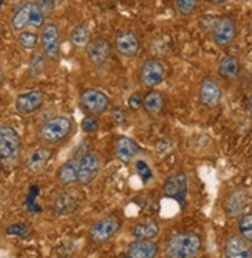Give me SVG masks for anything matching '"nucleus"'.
<instances>
[{"label":"nucleus","mask_w":252,"mask_h":258,"mask_svg":"<svg viewBox=\"0 0 252 258\" xmlns=\"http://www.w3.org/2000/svg\"><path fill=\"white\" fill-rule=\"evenodd\" d=\"M121 229V221L118 217H105L99 221H96L93 226L90 227V240L96 243V244H102L107 243L108 240H111Z\"/></svg>","instance_id":"nucleus-7"},{"label":"nucleus","mask_w":252,"mask_h":258,"mask_svg":"<svg viewBox=\"0 0 252 258\" xmlns=\"http://www.w3.org/2000/svg\"><path fill=\"white\" fill-rule=\"evenodd\" d=\"M247 110H249V113L252 114V95L249 96V101H247Z\"/></svg>","instance_id":"nucleus-38"},{"label":"nucleus","mask_w":252,"mask_h":258,"mask_svg":"<svg viewBox=\"0 0 252 258\" xmlns=\"http://www.w3.org/2000/svg\"><path fill=\"white\" fill-rule=\"evenodd\" d=\"M87 59L91 65L95 67H102L105 65L113 53V45L108 39L105 37H96L93 39L88 46H87Z\"/></svg>","instance_id":"nucleus-10"},{"label":"nucleus","mask_w":252,"mask_h":258,"mask_svg":"<svg viewBox=\"0 0 252 258\" xmlns=\"http://www.w3.org/2000/svg\"><path fill=\"white\" fill-rule=\"evenodd\" d=\"M135 169H136V173L140 175V178H141L143 181L152 179L153 173H152V169L149 167V164H147L146 161H143V159L136 161V162H135Z\"/></svg>","instance_id":"nucleus-32"},{"label":"nucleus","mask_w":252,"mask_h":258,"mask_svg":"<svg viewBox=\"0 0 252 258\" xmlns=\"http://www.w3.org/2000/svg\"><path fill=\"white\" fill-rule=\"evenodd\" d=\"M47 60L48 57L45 56L42 51L39 53H34L31 57H30V63H28V70H30V75L31 76H39L45 72V68H47Z\"/></svg>","instance_id":"nucleus-27"},{"label":"nucleus","mask_w":252,"mask_h":258,"mask_svg":"<svg viewBox=\"0 0 252 258\" xmlns=\"http://www.w3.org/2000/svg\"><path fill=\"white\" fill-rule=\"evenodd\" d=\"M81 107L91 116H99L110 110L111 101L104 91L98 88H85L81 93Z\"/></svg>","instance_id":"nucleus-5"},{"label":"nucleus","mask_w":252,"mask_h":258,"mask_svg":"<svg viewBox=\"0 0 252 258\" xmlns=\"http://www.w3.org/2000/svg\"><path fill=\"white\" fill-rule=\"evenodd\" d=\"M39 36H40L39 45L42 48V53L50 60H57L60 56V30L57 27V23L54 22L45 23Z\"/></svg>","instance_id":"nucleus-6"},{"label":"nucleus","mask_w":252,"mask_h":258,"mask_svg":"<svg viewBox=\"0 0 252 258\" xmlns=\"http://www.w3.org/2000/svg\"><path fill=\"white\" fill-rule=\"evenodd\" d=\"M20 136L5 122H0V161L5 164H14L20 156Z\"/></svg>","instance_id":"nucleus-3"},{"label":"nucleus","mask_w":252,"mask_h":258,"mask_svg":"<svg viewBox=\"0 0 252 258\" xmlns=\"http://www.w3.org/2000/svg\"><path fill=\"white\" fill-rule=\"evenodd\" d=\"M166 105V98L161 91L158 90H150L149 93H146L144 101H143V108L147 111V114L150 116H156L163 111Z\"/></svg>","instance_id":"nucleus-23"},{"label":"nucleus","mask_w":252,"mask_h":258,"mask_svg":"<svg viewBox=\"0 0 252 258\" xmlns=\"http://www.w3.org/2000/svg\"><path fill=\"white\" fill-rule=\"evenodd\" d=\"M102 167V162L98 153L88 152L78 159V173L79 184H90L96 179Z\"/></svg>","instance_id":"nucleus-8"},{"label":"nucleus","mask_w":252,"mask_h":258,"mask_svg":"<svg viewBox=\"0 0 252 258\" xmlns=\"http://www.w3.org/2000/svg\"><path fill=\"white\" fill-rule=\"evenodd\" d=\"M241 72V63L235 56H224L218 63V75L226 81H234Z\"/></svg>","instance_id":"nucleus-22"},{"label":"nucleus","mask_w":252,"mask_h":258,"mask_svg":"<svg viewBox=\"0 0 252 258\" xmlns=\"http://www.w3.org/2000/svg\"><path fill=\"white\" fill-rule=\"evenodd\" d=\"M113 43H114V50H116V53L122 57H127V59L135 57L140 53V48H141L140 37L136 36V33L132 30L118 31V34L114 36Z\"/></svg>","instance_id":"nucleus-11"},{"label":"nucleus","mask_w":252,"mask_h":258,"mask_svg":"<svg viewBox=\"0 0 252 258\" xmlns=\"http://www.w3.org/2000/svg\"><path fill=\"white\" fill-rule=\"evenodd\" d=\"M78 207V201L68 194H64V195H59L53 204V209L57 215H67V214H72L75 212Z\"/></svg>","instance_id":"nucleus-26"},{"label":"nucleus","mask_w":252,"mask_h":258,"mask_svg":"<svg viewBox=\"0 0 252 258\" xmlns=\"http://www.w3.org/2000/svg\"><path fill=\"white\" fill-rule=\"evenodd\" d=\"M159 232H161L159 223L155 220H147L136 224L132 230V235L136 240H153L159 235Z\"/></svg>","instance_id":"nucleus-20"},{"label":"nucleus","mask_w":252,"mask_h":258,"mask_svg":"<svg viewBox=\"0 0 252 258\" xmlns=\"http://www.w3.org/2000/svg\"><path fill=\"white\" fill-rule=\"evenodd\" d=\"M143 101H144V96L141 91H136V93H132V96L129 98V110L132 111H136L143 108Z\"/></svg>","instance_id":"nucleus-35"},{"label":"nucleus","mask_w":252,"mask_h":258,"mask_svg":"<svg viewBox=\"0 0 252 258\" xmlns=\"http://www.w3.org/2000/svg\"><path fill=\"white\" fill-rule=\"evenodd\" d=\"M167 75H169V68L166 65V62H163L161 59L144 60L140 67V72H138L141 84L152 90L164 84V81L167 79Z\"/></svg>","instance_id":"nucleus-4"},{"label":"nucleus","mask_w":252,"mask_h":258,"mask_svg":"<svg viewBox=\"0 0 252 258\" xmlns=\"http://www.w3.org/2000/svg\"><path fill=\"white\" fill-rule=\"evenodd\" d=\"M82 130L85 133H96L99 130V122L95 116H91V114L85 116L82 119Z\"/></svg>","instance_id":"nucleus-33"},{"label":"nucleus","mask_w":252,"mask_h":258,"mask_svg":"<svg viewBox=\"0 0 252 258\" xmlns=\"http://www.w3.org/2000/svg\"><path fill=\"white\" fill-rule=\"evenodd\" d=\"M8 235H16L20 238H28L31 235V227L27 223H16L7 227Z\"/></svg>","instance_id":"nucleus-31"},{"label":"nucleus","mask_w":252,"mask_h":258,"mask_svg":"<svg viewBox=\"0 0 252 258\" xmlns=\"http://www.w3.org/2000/svg\"><path fill=\"white\" fill-rule=\"evenodd\" d=\"M43 101L45 95L42 90H28L17 95L14 101V108L19 114H33L43 105Z\"/></svg>","instance_id":"nucleus-13"},{"label":"nucleus","mask_w":252,"mask_h":258,"mask_svg":"<svg viewBox=\"0 0 252 258\" xmlns=\"http://www.w3.org/2000/svg\"><path fill=\"white\" fill-rule=\"evenodd\" d=\"M70 40L73 43L75 48H87L88 43L91 42V31H90V27L87 23H79L76 25L73 30H72V34H70Z\"/></svg>","instance_id":"nucleus-25"},{"label":"nucleus","mask_w":252,"mask_h":258,"mask_svg":"<svg viewBox=\"0 0 252 258\" xmlns=\"http://www.w3.org/2000/svg\"><path fill=\"white\" fill-rule=\"evenodd\" d=\"M212 4H223V2H226V0H211Z\"/></svg>","instance_id":"nucleus-40"},{"label":"nucleus","mask_w":252,"mask_h":258,"mask_svg":"<svg viewBox=\"0 0 252 258\" xmlns=\"http://www.w3.org/2000/svg\"><path fill=\"white\" fill-rule=\"evenodd\" d=\"M212 39L218 46L231 45L237 36V23L232 17L224 16L215 20L212 27Z\"/></svg>","instance_id":"nucleus-9"},{"label":"nucleus","mask_w":252,"mask_h":258,"mask_svg":"<svg viewBox=\"0 0 252 258\" xmlns=\"http://www.w3.org/2000/svg\"><path fill=\"white\" fill-rule=\"evenodd\" d=\"M111 118L116 121V122H122L124 119H125V113L121 110V108H116L113 111V114H111Z\"/></svg>","instance_id":"nucleus-37"},{"label":"nucleus","mask_w":252,"mask_h":258,"mask_svg":"<svg viewBox=\"0 0 252 258\" xmlns=\"http://www.w3.org/2000/svg\"><path fill=\"white\" fill-rule=\"evenodd\" d=\"M187 175L184 172H175L166 179L163 192L167 198H172L179 204H184L187 197Z\"/></svg>","instance_id":"nucleus-12"},{"label":"nucleus","mask_w":252,"mask_h":258,"mask_svg":"<svg viewBox=\"0 0 252 258\" xmlns=\"http://www.w3.org/2000/svg\"><path fill=\"white\" fill-rule=\"evenodd\" d=\"M140 153H141V147L136 144L132 138L121 136L116 139V144H114V155H116V158L121 159L122 162L133 161Z\"/></svg>","instance_id":"nucleus-18"},{"label":"nucleus","mask_w":252,"mask_h":258,"mask_svg":"<svg viewBox=\"0 0 252 258\" xmlns=\"http://www.w3.org/2000/svg\"><path fill=\"white\" fill-rule=\"evenodd\" d=\"M238 232L252 249V214H243L238 220Z\"/></svg>","instance_id":"nucleus-29"},{"label":"nucleus","mask_w":252,"mask_h":258,"mask_svg":"<svg viewBox=\"0 0 252 258\" xmlns=\"http://www.w3.org/2000/svg\"><path fill=\"white\" fill-rule=\"evenodd\" d=\"M201 237L194 232H182L170 237L164 247L166 258H195L201 252Z\"/></svg>","instance_id":"nucleus-2"},{"label":"nucleus","mask_w":252,"mask_h":258,"mask_svg":"<svg viewBox=\"0 0 252 258\" xmlns=\"http://www.w3.org/2000/svg\"><path fill=\"white\" fill-rule=\"evenodd\" d=\"M224 258H252V249L241 235H231L224 241Z\"/></svg>","instance_id":"nucleus-16"},{"label":"nucleus","mask_w":252,"mask_h":258,"mask_svg":"<svg viewBox=\"0 0 252 258\" xmlns=\"http://www.w3.org/2000/svg\"><path fill=\"white\" fill-rule=\"evenodd\" d=\"M57 181L62 185H72L79 182V173H78V161L72 159V161H67L65 164L59 167L57 173Z\"/></svg>","instance_id":"nucleus-24"},{"label":"nucleus","mask_w":252,"mask_h":258,"mask_svg":"<svg viewBox=\"0 0 252 258\" xmlns=\"http://www.w3.org/2000/svg\"><path fill=\"white\" fill-rule=\"evenodd\" d=\"M34 4L37 5V8L47 16V14H50L53 10H54V7H56V0H34Z\"/></svg>","instance_id":"nucleus-36"},{"label":"nucleus","mask_w":252,"mask_h":258,"mask_svg":"<svg viewBox=\"0 0 252 258\" xmlns=\"http://www.w3.org/2000/svg\"><path fill=\"white\" fill-rule=\"evenodd\" d=\"M39 40H40V36L34 31H20L17 34V43L24 50H34L39 45Z\"/></svg>","instance_id":"nucleus-28"},{"label":"nucleus","mask_w":252,"mask_h":258,"mask_svg":"<svg viewBox=\"0 0 252 258\" xmlns=\"http://www.w3.org/2000/svg\"><path fill=\"white\" fill-rule=\"evenodd\" d=\"M175 7L176 11L181 16H192L197 11L198 7V0H175Z\"/></svg>","instance_id":"nucleus-30"},{"label":"nucleus","mask_w":252,"mask_h":258,"mask_svg":"<svg viewBox=\"0 0 252 258\" xmlns=\"http://www.w3.org/2000/svg\"><path fill=\"white\" fill-rule=\"evenodd\" d=\"M51 149L47 147V146H39V147H34L33 150L28 152L27 158H25V166L30 172L33 173H39L42 172L45 167H47V164L50 162L51 159Z\"/></svg>","instance_id":"nucleus-15"},{"label":"nucleus","mask_w":252,"mask_h":258,"mask_svg":"<svg viewBox=\"0 0 252 258\" xmlns=\"http://www.w3.org/2000/svg\"><path fill=\"white\" fill-rule=\"evenodd\" d=\"M250 164H252V155H250Z\"/></svg>","instance_id":"nucleus-41"},{"label":"nucleus","mask_w":252,"mask_h":258,"mask_svg":"<svg viewBox=\"0 0 252 258\" xmlns=\"http://www.w3.org/2000/svg\"><path fill=\"white\" fill-rule=\"evenodd\" d=\"M158 244L152 240H136L127 249V258H156Z\"/></svg>","instance_id":"nucleus-19"},{"label":"nucleus","mask_w":252,"mask_h":258,"mask_svg":"<svg viewBox=\"0 0 252 258\" xmlns=\"http://www.w3.org/2000/svg\"><path fill=\"white\" fill-rule=\"evenodd\" d=\"M73 128L75 122L70 116L59 114L45 121L37 128V138L43 146H56L70 136L73 133Z\"/></svg>","instance_id":"nucleus-1"},{"label":"nucleus","mask_w":252,"mask_h":258,"mask_svg":"<svg viewBox=\"0 0 252 258\" xmlns=\"http://www.w3.org/2000/svg\"><path fill=\"white\" fill-rule=\"evenodd\" d=\"M33 8H34V2H27L16 10V13L13 14V19H11V25H13L14 31L20 33L25 28H30V19H31Z\"/></svg>","instance_id":"nucleus-21"},{"label":"nucleus","mask_w":252,"mask_h":258,"mask_svg":"<svg viewBox=\"0 0 252 258\" xmlns=\"http://www.w3.org/2000/svg\"><path fill=\"white\" fill-rule=\"evenodd\" d=\"M247 204V195L244 190H234L231 192L226 200H224V212L229 218H235V217H241L243 210Z\"/></svg>","instance_id":"nucleus-17"},{"label":"nucleus","mask_w":252,"mask_h":258,"mask_svg":"<svg viewBox=\"0 0 252 258\" xmlns=\"http://www.w3.org/2000/svg\"><path fill=\"white\" fill-rule=\"evenodd\" d=\"M223 96L221 87L218 84V81H215L214 78H204L200 84L198 88V99L201 102V105L208 107V108H215Z\"/></svg>","instance_id":"nucleus-14"},{"label":"nucleus","mask_w":252,"mask_h":258,"mask_svg":"<svg viewBox=\"0 0 252 258\" xmlns=\"http://www.w3.org/2000/svg\"><path fill=\"white\" fill-rule=\"evenodd\" d=\"M4 84V72H2V68H0V87H2Z\"/></svg>","instance_id":"nucleus-39"},{"label":"nucleus","mask_w":252,"mask_h":258,"mask_svg":"<svg viewBox=\"0 0 252 258\" xmlns=\"http://www.w3.org/2000/svg\"><path fill=\"white\" fill-rule=\"evenodd\" d=\"M43 20H45V14L34 4L33 13H31V19H30V28H42L43 27Z\"/></svg>","instance_id":"nucleus-34"}]
</instances>
